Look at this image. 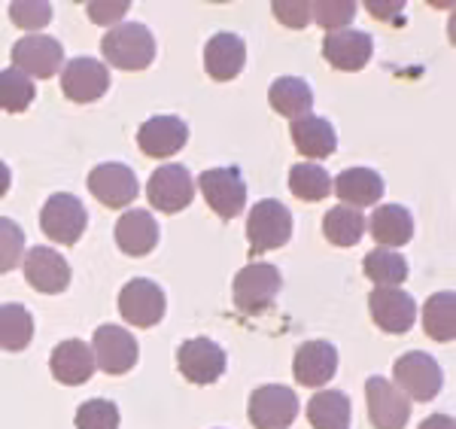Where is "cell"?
<instances>
[{"label": "cell", "instance_id": "15", "mask_svg": "<svg viewBox=\"0 0 456 429\" xmlns=\"http://www.w3.org/2000/svg\"><path fill=\"white\" fill-rule=\"evenodd\" d=\"M371 320L389 335H404L417 320V301L399 286H378L369 295Z\"/></svg>", "mask_w": 456, "mask_h": 429}, {"label": "cell", "instance_id": "7", "mask_svg": "<svg viewBox=\"0 0 456 429\" xmlns=\"http://www.w3.org/2000/svg\"><path fill=\"white\" fill-rule=\"evenodd\" d=\"M247 414L256 429H289L298 417V396L283 384H265L253 390Z\"/></svg>", "mask_w": 456, "mask_h": 429}, {"label": "cell", "instance_id": "12", "mask_svg": "<svg viewBox=\"0 0 456 429\" xmlns=\"http://www.w3.org/2000/svg\"><path fill=\"white\" fill-rule=\"evenodd\" d=\"M28 286L43 295H58L70 286V265L53 247H31L21 256Z\"/></svg>", "mask_w": 456, "mask_h": 429}, {"label": "cell", "instance_id": "14", "mask_svg": "<svg viewBox=\"0 0 456 429\" xmlns=\"http://www.w3.org/2000/svg\"><path fill=\"white\" fill-rule=\"evenodd\" d=\"M61 64H64V46L55 37L31 34V37H21L16 46H12V68L21 70L25 77L46 79L61 70Z\"/></svg>", "mask_w": 456, "mask_h": 429}, {"label": "cell", "instance_id": "13", "mask_svg": "<svg viewBox=\"0 0 456 429\" xmlns=\"http://www.w3.org/2000/svg\"><path fill=\"white\" fill-rule=\"evenodd\" d=\"M88 192L98 198L104 207H128L141 192V183H137V174L131 171L122 161H107V165H98L92 174H88Z\"/></svg>", "mask_w": 456, "mask_h": 429}, {"label": "cell", "instance_id": "23", "mask_svg": "<svg viewBox=\"0 0 456 429\" xmlns=\"http://www.w3.org/2000/svg\"><path fill=\"white\" fill-rule=\"evenodd\" d=\"M332 189L338 202H344V207H353V210H362L384 198V180L371 168H347L338 174V180H332Z\"/></svg>", "mask_w": 456, "mask_h": 429}, {"label": "cell", "instance_id": "28", "mask_svg": "<svg viewBox=\"0 0 456 429\" xmlns=\"http://www.w3.org/2000/svg\"><path fill=\"white\" fill-rule=\"evenodd\" d=\"M423 326L432 342H453L456 338V295L451 290L436 293L423 305Z\"/></svg>", "mask_w": 456, "mask_h": 429}, {"label": "cell", "instance_id": "2", "mask_svg": "<svg viewBox=\"0 0 456 429\" xmlns=\"http://www.w3.org/2000/svg\"><path fill=\"white\" fill-rule=\"evenodd\" d=\"M283 286L281 268L271 262H249L234 275L232 295H234V308L247 317H256L262 310H268L274 305L277 293Z\"/></svg>", "mask_w": 456, "mask_h": 429}, {"label": "cell", "instance_id": "30", "mask_svg": "<svg viewBox=\"0 0 456 429\" xmlns=\"http://www.w3.org/2000/svg\"><path fill=\"white\" fill-rule=\"evenodd\" d=\"M322 235L335 247H353V243L362 241L365 235V217L362 210H353V207H332V210L322 217Z\"/></svg>", "mask_w": 456, "mask_h": 429}, {"label": "cell", "instance_id": "17", "mask_svg": "<svg viewBox=\"0 0 456 429\" xmlns=\"http://www.w3.org/2000/svg\"><path fill=\"white\" fill-rule=\"evenodd\" d=\"M369 417L374 429H404L411 420V399H404L387 378H369L365 384Z\"/></svg>", "mask_w": 456, "mask_h": 429}, {"label": "cell", "instance_id": "33", "mask_svg": "<svg viewBox=\"0 0 456 429\" xmlns=\"http://www.w3.org/2000/svg\"><path fill=\"white\" fill-rule=\"evenodd\" d=\"M365 277L374 280L378 286H402L408 280V262L402 253L387 247H374L362 262Z\"/></svg>", "mask_w": 456, "mask_h": 429}, {"label": "cell", "instance_id": "19", "mask_svg": "<svg viewBox=\"0 0 456 429\" xmlns=\"http://www.w3.org/2000/svg\"><path fill=\"white\" fill-rule=\"evenodd\" d=\"M189 140V125L180 116H152L137 128V146L150 159H167L176 155Z\"/></svg>", "mask_w": 456, "mask_h": 429}, {"label": "cell", "instance_id": "9", "mask_svg": "<svg viewBox=\"0 0 456 429\" xmlns=\"http://www.w3.org/2000/svg\"><path fill=\"white\" fill-rule=\"evenodd\" d=\"M176 368L189 384L208 387L225 375V351L210 338H189L176 351Z\"/></svg>", "mask_w": 456, "mask_h": 429}, {"label": "cell", "instance_id": "20", "mask_svg": "<svg viewBox=\"0 0 456 429\" xmlns=\"http://www.w3.org/2000/svg\"><path fill=\"white\" fill-rule=\"evenodd\" d=\"M338 372V351L332 342H305L296 351V359H292V375L301 387H322L335 378Z\"/></svg>", "mask_w": 456, "mask_h": 429}, {"label": "cell", "instance_id": "37", "mask_svg": "<svg viewBox=\"0 0 456 429\" xmlns=\"http://www.w3.org/2000/svg\"><path fill=\"white\" fill-rule=\"evenodd\" d=\"M311 16L326 31H344V25H350L356 16V4L353 0H316L311 4Z\"/></svg>", "mask_w": 456, "mask_h": 429}, {"label": "cell", "instance_id": "5", "mask_svg": "<svg viewBox=\"0 0 456 429\" xmlns=\"http://www.w3.org/2000/svg\"><path fill=\"white\" fill-rule=\"evenodd\" d=\"M86 226H88V213L79 198L68 195V192H55V195L46 198V204L40 210V228L49 241L73 247V243L83 238Z\"/></svg>", "mask_w": 456, "mask_h": 429}, {"label": "cell", "instance_id": "16", "mask_svg": "<svg viewBox=\"0 0 456 429\" xmlns=\"http://www.w3.org/2000/svg\"><path fill=\"white\" fill-rule=\"evenodd\" d=\"M110 88V70L98 58H70L61 70V92L64 98L77 103H92L98 101Z\"/></svg>", "mask_w": 456, "mask_h": 429}, {"label": "cell", "instance_id": "8", "mask_svg": "<svg viewBox=\"0 0 456 429\" xmlns=\"http://www.w3.org/2000/svg\"><path fill=\"white\" fill-rule=\"evenodd\" d=\"M88 347H92L94 366L107 375L131 372V368L137 366V357H141V351H137V338L131 335L128 329L113 326V323L94 329V338Z\"/></svg>", "mask_w": 456, "mask_h": 429}, {"label": "cell", "instance_id": "36", "mask_svg": "<svg viewBox=\"0 0 456 429\" xmlns=\"http://www.w3.org/2000/svg\"><path fill=\"white\" fill-rule=\"evenodd\" d=\"M25 256V232L16 219L0 217V275L19 268Z\"/></svg>", "mask_w": 456, "mask_h": 429}, {"label": "cell", "instance_id": "24", "mask_svg": "<svg viewBox=\"0 0 456 429\" xmlns=\"http://www.w3.org/2000/svg\"><path fill=\"white\" fill-rule=\"evenodd\" d=\"M116 243L125 256H146L159 243V223L150 210H128L116 223Z\"/></svg>", "mask_w": 456, "mask_h": 429}, {"label": "cell", "instance_id": "25", "mask_svg": "<svg viewBox=\"0 0 456 429\" xmlns=\"http://www.w3.org/2000/svg\"><path fill=\"white\" fill-rule=\"evenodd\" d=\"M365 228L371 232V238L380 243V247L393 250V247H404L414 235V219H411V210L402 204H380L374 207L371 219H365Z\"/></svg>", "mask_w": 456, "mask_h": 429}, {"label": "cell", "instance_id": "42", "mask_svg": "<svg viewBox=\"0 0 456 429\" xmlns=\"http://www.w3.org/2000/svg\"><path fill=\"white\" fill-rule=\"evenodd\" d=\"M10 183H12V174H10V168H6L4 161H0V198H4L6 192H10Z\"/></svg>", "mask_w": 456, "mask_h": 429}, {"label": "cell", "instance_id": "1", "mask_svg": "<svg viewBox=\"0 0 456 429\" xmlns=\"http://www.w3.org/2000/svg\"><path fill=\"white\" fill-rule=\"evenodd\" d=\"M101 52L113 68L137 73L150 68L156 58V40L141 21H122V25L110 28V34H104Z\"/></svg>", "mask_w": 456, "mask_h": 429}, {"label": "cell", "instance_id": "22", "mask_svg": "<svg viewBox=\"0 0 456 429\" xmlns=\"http://www.w3.org/2000/svg\"><path fill=\"white\" fill-rule=\"evenodd\" d=\"M49 368H53V378L64 387H79L94 375V357L92 347L79 338H68L53 351V359H49Z\"/></svg>", "mask_w": 456, "mask_h": 429}, {"label": "cell", "instance_id": "3", "mask_svg": "<svg viewBox=\"0 0 456 429\" xmlns=\"http://www.w3.org/2000/svg\"><path fill=\"white\" fill-rule=\"evenodd\" d=\"M292 238V213L289 207L281 204L277 198H262L253 204L247 217V241L249 253H268V250L283 247Z\"/></svg>", "mask_w": 456, "mask_h": 429}, {"label": "cell", "instance_id": "10", "mask_svg": "<svg viewBox=\"0 0 456 429\" xmlns=\"http://www.w3.org/2000/svg\"><path fill=\"white\" fill-rule=\"evenodd\" d=\"M146 198L161 213H180L192 204L195 180L183 165H161L146 183Z\"/></svg>", "mask_w": 456, "mask_h": 429}, {"label": "cell", "instance_id": "6", "mask_svg": "<svg viewBox=\"0 0 456 429\" xmlns=\"http://www.w3.org/2000/svg\"><path fill=\"white\" fill-rule=\"evenodd\" d=\"M198 189L219 219H234L247 204V183L238 168H210L198 177Z\"/></svg>", "mask_w": 456, "mask_h": 429}, {"label": "cell", "instance_id": "4", "mask_svg": "<svg viewBox=\"0 0 456 429\" xmlns=\"http://www.w3.org/2000/svg\"><path fill=\"white\" fill-rule=\"evenodd\" d=\"M393 378H395L393 387L399 390L404 399H417V402H432V399L438 396L441 384H444L441 366L429 353H420V351H411L395 359Z\"/></svg>", "mask_w": 456, "mask_h": 429}, {"label": "cell", "instance_id": "34", "mask_svg": "<svg viewBox=\"0 0 456 429\" xmlns=\"http://www.w3.org/2000/svg\"><path fill=\"white\" fill-rule=\"evenodd\" d=\"M34 95H37L34 83L21 70L16 68L0 70V110H6V113H25L31 107Z\"/></svg>", "mask_w": 456, "mask_h": 429}, {"label": "cell", "instance_id": "27", "mask_svg": "<svg viewBox=\"0 0 456 429\" xmlns=\"http://www.w3.org/2000/svg\"><path fill=\"white\" fill-rule=\"evenodd\" d=\"M268 101L274 107V113L286 116V120H301V116H311L314 92L301 77H281L271 83Z\"/></svg>", "mask_w": 456, "mask_h": 429}, {"label": "cell", "instance_id": "35", "mask_svg": "<svg viewBox=\"0 0 456 429\" xmlns=\"http://www.w3.org/2000/svg\"><path fill=\"white\" fill-rule=\"evenodd\" d=\"M77 429H119V405L110 399H88L77 408Z\"/></svg>", "mask_w": 456, "mask_h": 429}, {"label": "cell", "instance_id": "39", "mask_svg": "<svg viewBox=\"0 0 456 429\" xmlns=\"http://www.w3.org/2000/svg\"><path fill=\"white\" fill-rule=\"evenodd\" d=\"M271 10L286 28H305L311 21V4H301V0H274Z\"/></svg>", "mask_w": 456, "mask_h": 429}, {"label": "cell", "instance_id": "38", "mask_svg": "<svg viewBox=\"0 0 456 429\" xmlns=\"http://www.w3.org/2000/svg\"><path fill=\"white\" fill-rule=\"evenodd\" d=\"M10 19L21 31H40L53 21V6L46 0H16L10 4Z\"/></svg>", "mask_w": 456, "mask_h": 429}, {"label": "cell", "instance_id": "40", "mask_svg": "<svg viewBox=\"0 0 456 429\" xmlns=\"http://www.w3.org/2000/svg\"><path fill=\"white\" fill-rule=\"evenodd\" d=\"M128 10H131L128 0H94V4H88V19L94 25H116Z\"/></svg>", "mask_w": 456, "mask_h": 429}, {"label": "cell", "instance_id": "26", "mask_svg": "<svg viewBox=\"0 0 456 429\" xmlns=\"http://www.w3.org/2000/svg\"><path fill=\"white\" fill-rule=\"evenodd\" d=\"M292 144L301 155H307L311 161L329 159L338 146V135L332 122L322 120V116H301L292 122Z\"/></svg>", "mask_w": 456, "mask_h": 429}, {"label": "cell", "instance_id": "41", "mask_svg": "<svg viewBox=\"0 0 456 429\" xmlns=\"http://www.w3.org/2000/svg\"><path fill=\"white\" fill-rule=\"evenodd\" d=\"M420 429H456L453 417H447V414H432V417H426Z\"/></svg>", "mask_w": 456, "mask_h": 429}, {"label": "cell", "instance_id": "21", "mask_svg": "<svg viewBox=\"0 0 456 429\" xmlns=\"http://www.w3.org/2000/svg\"><path fill=\"white\" fill-rule=\"evenodd\" d=\"M247 64V43L238 34L223 31L216 37H210L208 46H204V70L210 79L216 83H228L234 79Z\"/></svg>", "mask_w": 456, "mask_h": 429}, {"label": "cell", "instance_id": "32", "mask_svg": "<svg viewBox=\"0 0 456 429\" xmlns=\"http://www.w3.org/2000/svg\"><path fill=\"white\" fill-rule=\"evenodd\" d=\"M289 189L301 202H322V198L332 192V177H329V171L322 165L298 161L289 171Z\"/></svg>", "mask_w": 456, "mask_h": 429}, {"label": "cell", "instance_id": "11", "mask_svg": "<svg viewBox=\"0 0 456 429\" xmlns=\"http://www.w3.org/2000/svg\"><path fill=\"white\" fill-rule=\"evenodd\" d=\"M167 310V301H165V293H161L159 284L146 277H134L122 286L119 293V314L131 326H141V329H150V326H159L161 317Z\"/></svg>", "mask_w": 456, "mask_h": 429}, {"label": "cell", "instance_id": "18", "mask_svg": "<svg viewBox=\"0 0 456 429\" xmlns=\"http://www.w3.org/2000/svg\"><path fill=\"white\" fill-rule=\"evenodd\" d=\"M371 52H374L371 37L365 31H353V28L332 31L322 40V58H326L335 70H344V73L362 70L365 64L371 62Z\"/></svg>", "mask_w": 456, "mask_h": 429}, {"label": "cell", "instance_id": "29", "mask_svg": "<svg viewBox=\"0 0 456 429\" xmlns=\"http://www.w3.org/2000/svg\"><path fill=\"white\" fill-rule=\"evenodd\" d=\"M307 420L314 429H350V399L338 390H322L307 402Z\"/></svg>", "mask_w": 456, "mask_h": 429}, {"label": "cell", "instance_id": "31", "mask_svg": "<svg viewBox=\"0 0 456 429\" xmlns=\"http://www.w3.org/2000/svg\"><path fill=\"white\" fill-rule=\"evenodd\" d=\"M34 338V317L25 305H0V347L25 351Z\"/></svg>", "mask_w": 456, "mask_h": 429}]
</instances>
